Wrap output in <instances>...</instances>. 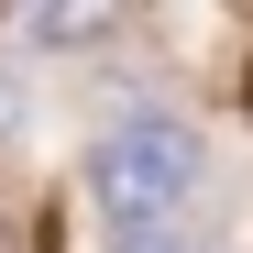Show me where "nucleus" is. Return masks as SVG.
Listing matches in <instances>:
<instances>
[{
	"label": "nucleus",
	"mask_w": 253,
	"mask_h": 253,
	"mask_svg": "<svg viewBox=\"0 0 253 253\" xmlns=\"http://www.w3.org/2000/svg\"><path fill=\"white\" fill-rule=\"evenodd\" d=\"M242 110H253V66H242Z\"/></svg>",
	"instance_id": "nucleus-4"
},
{
	"label": "nucleus",
	"mask_w": 253,
	"mask_h": 253,
	"mask_svg": "<svg viewBox=\"0 0 253 253\" xmlns=\"http://www.w3.org/2000/svg\"><path fill=\"white\" fill-rule=\"evenodd\" d=\"M0 253H11V220H0Z\"/></svg>",
	"instance_id": "nucleus-5"
},
{
	"label": "nucleus",
	"mask_w": 253,
	"mask_h": 253,
	"mask_svg": "<svg viewBox=\"0 0 253 253\" xmlns=\"http://www.w3.org/2000/svg\"><path fill=\"white\" fill-rule=\"evenodd\" d=\"M0 121H11V99H0Z\"/></svg>",
	"instance_id": "nucleus-6"
},
{
	"label": "nucleus",
	"mask_w": 253,
	"mask_h": 253,
	"mask_svg": "<svg viewBox=\"0 0 253 253\" xmlns=\"http://www.w3.org/2000/svg\"><path fill=\"white\" fill-rule=\"evenodd\" d=\"M121 22V0H33V44H99Z\"/></svg>",
	"instance_id": "nucleus-2"
},
{
	"label": "nucleus",
	"mask_w": 253,
	"mask_h": 253,
	"mask_svg": "<svg viewBox=\"0 0 253 253\" xmlns=\"http://www.w3.org/2000/svg\"><path fill=\"white\" fill-rule=\"evenodd\" d=\"M198 176H209V154H198L187 121H165V110L110 121V132L88 143V198H99L110 231H165V220L198 198Z\"/></svg>",
	"instance_id": "nucleus-1"
},
{
	"label": "nucleus",
	"mask_w": 253,
	"mask_h": 253,
	"mask_svg": "<svg viewBox=\"0 0 253 253\" xmlns=\"http://www.w3.org/2000/svg\"><path fill=\"white\" fill-rule=\"evenodd\" d=\"M121 253H198V242H165V231H132V242H121Z\"/></svg>",
	"instance_id": "nucleus-3"
}]
</instances>
